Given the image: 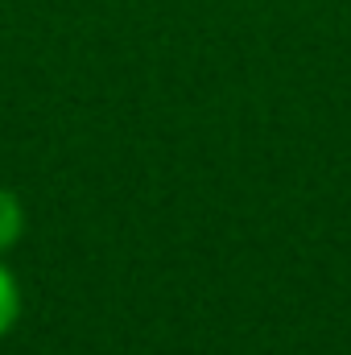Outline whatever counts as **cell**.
<instances>
[{"label": "cell", "instance_id": "1", "mask_svg": "<svg viewBox=\"0 0 351 355\" xmlns=\"http://www.w3.org/2000/svg\"><path fill=\"white\" fill-rule=\"evenodd\" d=\"M25 232V215H21V202L12 190H0V252L12 248Z\"/></svg>", "mask_w": 351, "mask_h": 355}, {"label": "cell", "instance_id": "2", "mask_svg": "<svg viewBox=\"0 0 351 355\" xmlns=\"http://www.w3.org/2000/svg\"><path fill=\"white\" fill-rule=\"evenodd\" d=\"M17 314H21V293H17V281H12V272H8V268L0 265V335H8V331H12Z\"/></svg>", "mask_w": 351, "mask_h": 355}]
</instances>
